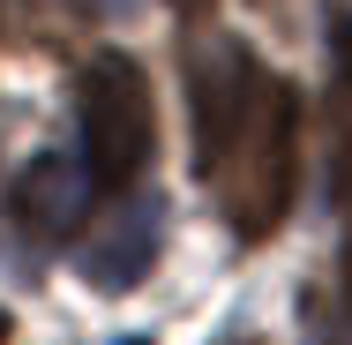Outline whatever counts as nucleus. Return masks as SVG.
Masks as SVG:
<instances>
[{
  "label": "nucleus",
  "mask_w": 352,
  "mask_h": 345,
  "mask_svg": "<svg viewBox=\"0 0 352 345\" xmlns=\"http://www.w3.org/2000/svg\"><path fill=\"white\" fill-rule=\"evenodd\" d=\"M225 345H263V338H225Z\"/></svg>",
  "instance_id": "9d476101"
},
{
  "label": "nucleus",
  "mask_w": 352,
  "mask_h": 345,
  "mask_svg": "<svg viewBox=\"0 0 352 345\" xmlns=\"http://www.w3.org/2000/svg\"><path fill=\"white\" fill-rule=\"evenodd\" d=\"M330 188L352 210V75L338 83V98H330Z\"/></svg>",
  "instance_id": "39448f33"
},
{
  "label": "nucleus",
  "mask_w": 352,
  "mask_h": 345,
  "mask_svg": "<svg viewBox=\"0 0 352 345\" xmlns=\"http://www.w3.org/2000/svg\"><path fill=\"white\" fill-rule=\"evenodd\" d=\"M188 98H195V165L225 225L240 240H270L292 203V143H300L292 83H278L248 45L203 38L188 53Z\"/></svg>",
  "instance_id": "f257e3e1"
},
{
  "label": "nucleus",
  "mask_w": 352,
  "mask_h": 345,
  "mask_svg": "<svg viewBox=\"0 0 352 345\" xmlns=\"http://www.w3.org/2000/svg\"><path fill=\"white\" fill-rule=\"evenodd\" d=\"M315 345H352V331L345 323H315Z\"/></svg>",
  "instance_id": "0eeeda50"
},
{
  "label": "nucleus",
  "mask_w": 352,
  "mask_h": 345,
  "mask_svg": "<svg viewBox=\"0 0 352 345\" xmlns=\"http://www.w3.org/2000/svg\"><path fill=\"white\" fill-rule=\"evenodd\" d=\"M0 345H8V315H0Z\"/></svg>",
  "instance_id": "9b49d317"
},
{
  "label": "nucleus",
  "mask_w": 352,
  "mask_h": 345,
  "mask_svg": "<svg viewBox=\"0 0 352 345\" xmlns=\"http://www.w3.org/2000/svg\"><path fill=\"white\" fill-rule=\"evenodd\" d=\"M45 8H60L75 23H98V15H113V8H128V0H45Z\"/></svg>",
  "instance_id": "423d86ee"
},
{
  "label": "nucleus",
  "mask_w": 352,
  "mask_h": 345,
  "mask_svg": "<svg viewBox=\"0 0 352 345\" xmlns=\"http://www.w3.org/2000/svg\"><path fill=\"white\" fill-rule=\"evenodd\" d=\"M157 248H165V203L157 196H128L82 240V278L98 293H135L150 278V263H157Z\"/></svg>",
  "instance_id": "20e7f679"
},
{
  "label": "nucleus",
  "mask_w": 352,
  "mask_h": 345,
  "mask_svg": "<svg viewBox=\"0 0 352 345\" xmlns=\"http://www.w3.org/2000/svg\"><path fill=\"white\" fill-rule=\"evenodd\" d=\"M82 158L98 173V188H128L150 150H157V105H150V75L128 61V53H98L82 68Z\"/></svg>",
  "instance_id": "f03ea898"
},
{
  "label": "nucleus",
  "mask_w": 352,
  "mask_h": 345,
  "mask_svg": "<svg viewBox=\"0 0 352 345\" xmlns=\"http://www.w3.org/2000/svg\"><path fill=\"white\" fill-rule=\"evenodd\" d=\"M90 196H98V173H90V158H75V150H38L30 165H23V180H15V225L30 233V240H60L75 233L82 218H90Z\"/></svg>",
  "instance_id": "7ed1b4c3"
},
{
  "label": "nucleus",
  "mask_w": 352,
  "mask_h": 345,
  "mask_svg": "<svg viewBox=\"0 0 352 345\" xmlns=\"http://www.w3.org/2000/svg\"><path fill=\"white\" fill-rule=\"evenodd\" d=\"M173 8H180V15H203V8H210V0H173Z\"/></svg>",
  "instance_id": "6e6552de"
},
{
  "label": "nucleus",
  "mask_w": 352,
  "mask_h": 345,
  "mask_svg": "<svg viewBox=\"0 0 352 345\" xmlns=\"http://www.w3.org/2000/svg\"><path fill=\"white\" fill-rule=\"evenodd\" d=\"M128 345H150V338H128Z\"/></svg>",
  "instance_id": "f8f14e48"
},
{
  "label": "nucleus",
  "mask_w": 352,
  "mask_h": 345,
  "mask_svg": "<svg viewBox=\"0 0 352 345\" xmlns=\"http://www.w3.org/2000/svg\"><path fill=\"white\" fill-rule=\"evenodd\" d=\"M345 300H352V240H345Z\"/></svg>",
  "instance_id": "1a4fd4ad"
}]
</instances>
